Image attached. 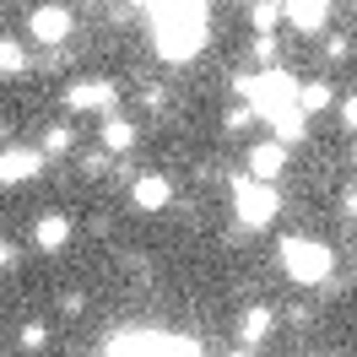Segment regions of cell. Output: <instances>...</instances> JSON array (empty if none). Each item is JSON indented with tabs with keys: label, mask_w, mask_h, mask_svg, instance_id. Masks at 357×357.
<instances>
[{
	"label": "cell",
	"mask_w": 357,
	"mask_h": 357,
	"mask_svg": "<svg viewBox=\"0 0 357 357\" xmlns=\"http://www.w3.org/2000/svg\"><path fill=\"white\" fill-rule=\"evenodd\" d=\"M114 98H119V87H114L109 76H103V82H76V87H66V109H76V114L109 109L114 114Z\"/></svg>",
	"instance_id": "obj_6"
},
{
	"label": "cell",
	"mask_w": 357,
	"mask_h": 357,
	"mask_svg": "<svg viewBox=\"0 0 357 357\" xmlns=\"http://www.w3.org/2000/svg\"><path fill=\"white\" fill-rule=\"evenodd\" d=\"M130 201L141 206V211H162V206L174 201V184H168L162 174H141V178H135V190H130Z\"/></svg>",
	"instance_id": "obj_9"
},
{
	"label": "cell",
	"mask_w": 357,
	"mask_h": 357,
	"mask_svg": "<svg viewBox=\"0 0 357 357\" xmlns=\"http://www.w3.org/2000/svg\"><path fill=\"white\" fill-rule=\"evenodd\" d=\"M146 17H152V49L168 66H190V60L211 44V11H206V6L168 0V6H152Z\"/></svg>",
	"instance_id": "obj_1"
},
{
	"label": "cell",
	"mask_w": 357,
	"mask_h": 357,
	"mask_svg": "<svg viewBox=\"0 0 357 357\" xmlns=\"http://www.w3.org/2000/svg\"><path fill=\"white\" fill-rule=\"evenodd\" d=\"M282 271L292 282H303V287H319V282H331V271H335V249L319 244V238H287L282 244Z\"/></svg>",
	"instance_id": "obj_3"
},
{
	"label": "cell",
	"mask_w": 357,
	"mask_h": 357,
	"mask_svg": "<svg viewBox=\"0 0 357 357\" xmlns=\"http://www.w3.org/2000/svg\"><path fill=\"white\" fill-rule=\"evenodd\" d=\"M109 357H201L184 335H162V331H130L109 347Z\"/></svg>",
	"instance_id": "obj_5"
},
{
	"label": "cell",
	"mask_w": 357,
	"mask_h": 357,
	"mask_svg": "<svg viewBox=\"0 0 357 357\" xmlns=\"http://www.w3.org/2000/svg\"><path fill=\"white\" fill-rule=\"evenodd\" d=\"M249 17H255V27H260V38H271V27L282 22V6H255Z\"/></svg>",
	"instance_id": "obj_19"
},
{
	"label": "cell",
	"mask_w": 357,
	"mask_h": 357,
	"mask_svg": "<svg viewBox=\"0 0 357 357\" xmlns=\"http://www.w3.org/2000/svg\"><path fill=\"white\" fill-rule=\"evenodd\" d=\"M33 238H38V249H49V255H54V249H66L70 244V217H60V211L38 217V233H33Z\"/></svg>",
	"instance_id": "obj_12"
},
{
	"label": "cell",
	"mask_w": 357,
	"mask_h": 357,
	"mask_svg": "<svg viewBox=\"0 0 357 357\" xmlns=\"http://www.w3.org/2000/svg\"><path fill=\"white\" fill-rule=\"evenodd\" d=\"M227 357H249V352H244V347H238V352H227Z\"/></svg>",
	"instance_id": "obj_22"
},
{
	"label": "cell",
	"mask_w": 357,
	"mask_h": 357,
	"mask_svg": "<svg viewBox=\"0 0 357 357\" xmlns=\"http://www.w3.org/2000/svg\"><path fill=\"white\" fill-rule=\"evenodd\" d=\"M276 206H282V195L271 190V184H255V178H233V211H238V222L244 227H271L276 222Z\"/></svg>",
	"instance_id": "obj_4"
},
{
	"label": "cell",
	"mask_w": 357,
	"mask_h": 357,
	"mask_svg": "<svg viewBox=\"0 0 357 357\" xmlns=\"http://www.w3.org/2000/svg\"><path fill=\"white\" fill-rule=\"evenodd\" d=\"M271 325H276V314H271V309H249L244 319H238V341H244V352L266 341V335H271Z\"/></svg>",
	"instance_id": "obj_13"
},
{
	"label": "cell",
	"mask_w": 357,
	"mask_h": 357,
	"mask_svg": "<svg viewBox=\"0 0 357 357\" xmlns=\"http://www.w3.org/2000/svg\"><path fill=\"white\" fill-rule=\"evenodd\" d=\"M70 141H76V135H70V125H54V130L44 135L38 157H66V152H70Z\"/></svg>",
	"instance_id": "obj_18"
},
{
	"label": "cell",
	"mask_w": 357,
	"mask_h": 357,
	"mask_svg": "<svg viewBox=\"0 0 357 357\" xmlns=\"http://www.w3.org/2000/svg\"><path fill=\"white\" fill-rule=\"evenodd\" d=\"M282 168H287V152H282L276 141H266V146H255V152H249V178H255V184H271Z\"/></svg>",
	"instance_id": "obj_10"
},
{
	"label": "cell",
	"mask_w": 357,
	"mask_h": 357,
	"mask_svg": "<svg viewBox=\"0 0 357 357\" xmlns=\"http://www.w3.org/2000/svg\"><path fill=\"white\" fill-rule=\"evenodd\" d=\"M27 70V49L17 38H0V76H22Z\"/></svg>",
	"instance_id": "obj_17"
},
{
	"label": "cell",
	"mask_w": 357,
	"mask_h": 357,
	"mask_svg": "<svg viewBox=\"0 0 357 357\" xmlns=\"http://www.w3.org/2000/svg\"><path fill=\"white\" fill-rule=\"evenodd\" d=\"M103 146H109V152H130L135 146V125L119 119V114H109V119H103Z\"/></svg>",
	"instance_id": "obj_16"
},
{
	"label": "cell",
	"mask_w": 357,
	"mask_h": 357,
	"mask_svg": "<svg viewBox=\"0 0 357 357\" xmlns=\"http://www.w3.org/2000/svg\"><path fill=\"white\" fill-rule=\"evenodd\" d=\"M282 22H292L298 33H314V27L331 22V6H319V0H298V6H282Z\"/></svg>",
	"instance_id": "obj_11"
},
{
	"label": "cell",
	"mask_w": 357,
	"mask_h": 357,
	"mask_svg": "<svg viewBox=\"0 0 357 357\" xmlns=\"http://www.w3.org/2000/svg\"><path fill=\"white\" fill-rule=\"evenodd\" d=\"M271 125H276V146H282V152H287V146H298V141H303V135H309V119H303V114H298V109H287V114H276V119H271Z\"/></svg>",
	"instance_id": "obj_15"
},
{
	"label": "cell",
	"mask_w": 357,
	"mask_h": 357,
	"mask_svg": "<svg viewBox=\"0 0 357 357\" xmlns=\"http://www.w3.org/2000/svg\"><path fill=\"white\" fill-rule=\"evenodd\" d=\"M44 341H49V331H44V325H22V352H38Z\"/></svg>",
	"instance_id": "obj_20"
},
{
	"label": "cell",
	"mask_w": 357,
	"mask_h": 357,
	"mask_svg": "<svg viewBox=\"0 0 357 357\" xmlns=\"http://www.w3.org/2000/svg\"><path fill=\"white\" fill-rule=\"evenodd\" d=\"M27 33H33L38 44H66L70 38V11L66 6H38V11L27 17Z\"/></svg>",
	"instance_id": "obj_8"
},
{
	"label": "cell",
	"mask_w": 357,
	"mask_h": 357,
	"mask_svg": "<svg viewBox=\"0 0 357 357\" xmlns=\"http://www.w3.org/2000/svg\"><path fill=\"white\" fill-rule=\"evenodd\" d=\"M44 174V157L38 146H6L0 152V184H27V178Z\"/></svg>",
	"instance_id": "obj_7"
},
{
	"label": "cell",
	"mask_w": 357,
	"mask_h": 357,
	"mask_svg": "<svg viewBox=\"0 0 357 357\" xmlns=\"http://www.w3.org/2000/svg\"><path fill=\"white\" fill-rule=\"evenodd\" d=\"M233 87H238V98H244L249 114H266V119H276V114L292 109V98H298V76L282 66L260 70V76H233Z\"/></svg>",
	"instance_id": "obj_2"
},
{
	"label": "cell",
	"mask_w": 357,
	"mask_h": 357,
	"mask_svg": "<svg viewBox=\"0 0 357 357\" xmlns=\"http://www.w3.org/2000/svg\"><path fill=\"white\" fill-rule=\"evenodd\" d=\"M6 266H17V244H6V238H0V271Z\"/></svg>",
	"instance_id": "obj_21"
},
{
	"label": "cell",
	"mask_w": 357,
	"mask_h": 357,
	"mask_svg": "<svg viewBox=\"0 0 357 357\" xmlns=\"http://www.w3.org/2000/svg\"><path fill=\"white\" fill-rule=\"evenodd\" d=\"M292 109L303 114V119H309V114H325L331 109V82H303L298 98H292Z\"/></svg>",
	"instance_id": "obj_14"
}]
</instances>
